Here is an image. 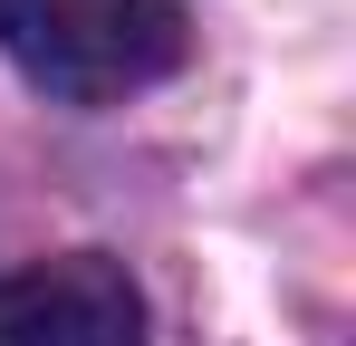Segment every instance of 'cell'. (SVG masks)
Returning a JSON list of instances; mask_svg holds the SVG:
<instances>
[{
    "label": "cell",
    "mask_w": 356,
    "mask_h": 346,
    "mask_svg": "<svg viewBox=\"0 0 356 346\" xmlns=\"http://www.w3.org/2000/svg\"><path fill=\"white\" fill-rule=\"evenodd\" d=\"M0 49L29 87L67 106H116L183 67L174 0H0Z\"/></svg>",
    "instance_id": "cell-1"
},
{
    "label": "cell",
    "mask_w": 356,
    "mask_h": 346,
    "mask_svg": "<svg viewBox=\"0 0 356 346\" xmlns=\"http://www.w3.org/2000/svg\"><path fill=\"white\" fill-rule=\"evenodd\" d=\"M0 346H145V298L97 250L39 260L0 279Z\"/></svg>",
    "instance_id": "cell-2"
}]
</instances>
